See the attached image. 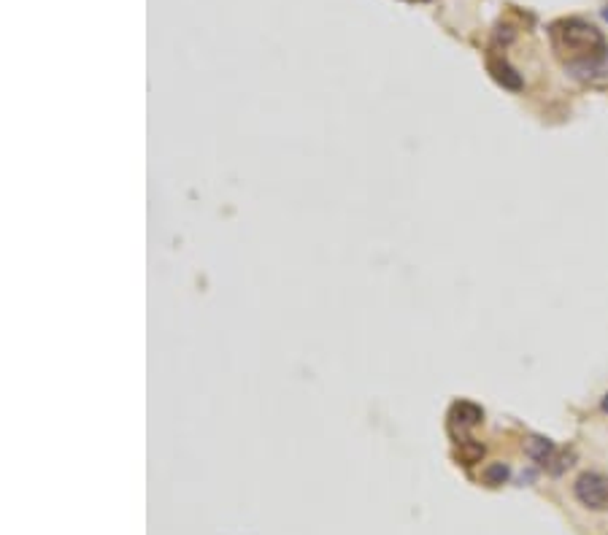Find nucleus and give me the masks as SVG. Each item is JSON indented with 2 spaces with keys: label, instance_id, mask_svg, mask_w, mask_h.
<instances>
[{
  "label": "nucleus",
  "instance_id": "obj_5",
  "mask_svg": "<svg viewBox=\"0 0 608 535\" xmlns=\"http://www.w3.org/2000/svg\"><path fill=\"white\" fill-rule=\"evenodd\" d=\"M508 476H511V471H508V465H503V462H492L487 471H484V484H490V487H500V484H506L508 482Z\"/></svg>",
  "mask_w": 608,
  "mask_h": 535
},
{
  "label": "nucleus",
  "instance_id": "obj_3",
  "mask_svg": "<svg viewBox=\"0 0 608 535\" xmlns=\"http://www.w3.org/2000/svg\"><path fill=\"white\" fill-rule=\"evenodd\" d=\"M490 74L503 84V87H508V90H522V76L511 68V65L506 62V60H500V57H495V54H490Z\"/></svg>",
  "mask_w": 608,
  "mask_h": 535
},
{
  "label": "nucleus",
  "instance_id": "obj_2",
  "mask_svg": "<svg viewBox=\"0 0 608 535\" xmlns=\"http://www.w3.org/2000/svg\"><path fill=\"white\" fill-rule=\"evenodd\" d=\"M573 495L589 511H608V476L597 471H584L573 484Z\"/></svg>",
  "mask_w": 608,
  "mask_h": 535
},
{
  "label": "nucleus",
  "instance_id": "obj_7",
  "mask_svg": "<svg viewBox=\"0 0 608 535\" xmlns=\"http://www.w3.org/2000/svg\"><path fill=\"white\" fill-rule=\"evenodd\" d=\"M603 17H605V22H608V6L603 9Z\"/></svg>",
  "mask_w": 608,
  "mask_h": 535
},
{
  "label": "nucleus",
  "instance_id": "obj_6",
  "mask_svg": "<svg viewBox=\"0 0 608 535\" xmlns=\"http://www.w3.org/2000/svg\"><path fill=\"white\" fill-rule=\"evenodd\" d=\"M600 409H603V411L608 414V392H605V397H603V403H600Z\"/></svg>",
  "mask_w": 608,
  "mask_h": 535
},
{
  "label": "nucleus",
  "instance_id": "obj_4",
  "mask_svg": "<svg viewBox=\"0 0 608 535\" xmlns=\"http://www.w3.org/2000/svg\"><path fill=\"white\" fill-rule=\"evenodd\" d=\"M527 454H530L535 462H540V465H552V462H555V443L547 441V438H530Z\"/></svg>",
  "mask_w": 608,
  "mask_h": 535
},
{
  "label": "nucleus",
  "instance_id": "obj_1",
  "mask_svg": "<svg viewBox=\"0 0 608 535\" xmlns=\"http://www.w3.org/2000/svg\"><path fill=\"white\" fill-rule=\"evenodd\" d=\"M549 38H552V46L557 52V57L563 62H568L571 68L576 71H587V68H595V65L605 62L608 57V44H605V36L584 22V20H557L552 28H549Z\"/></svg>",
  "mask_w": 608,
  "mask_h": 535
}]
</instances>
